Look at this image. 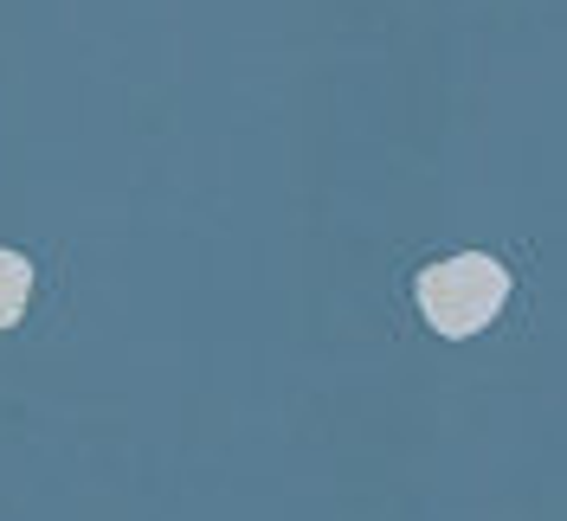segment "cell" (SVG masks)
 Returning a JSON list of instances; mask_svg holds the SVG:
<instances>
[{"label":"cell","instance_id":"7a4b0ae2","mask_svg":"<svg viewBox=\"0 0 567 521\" xmlns=\"http://www.w3.org/2000/svg\"><path fill=\"white\" fill-rule=\"evenodd\" d=\"M27 296H33V264H27L20 251H0V329L20 322Z\"/></svg>","mask_w":567,"mask_h":521},{"label":"cell","instance_id":"6da1fadb","mask_svg":"<svg viewBox=\"0 0 567 521\" xmlns=\"http://www.w3.org/2000/svg\"><path fill=\"white\" fill-rule=\"evenodd\" d=\"M503 296H509V271L496 258H484V251H464V258H445V264L420 271V310L452 342L491 329V315L503 310Z\"/></svg>","mask_w":567,"mask_h":521}]
</instances>
